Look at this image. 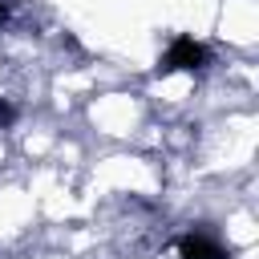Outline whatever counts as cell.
Masks as SVG:
<instances>
[{
  "instance_id": "3",
  "label": "cell",
  "mask_w": 259,
  "mask_h": 259,
  "mask_svg": "<svg viewBox=\"0 0 259 259\" xmlns=\"http://www.w3.org/2000/svg\"><path fill=\"white\" fill-rule=\"evenodd\" d=\"M12 117H16V113H12V105H8V101H0V125H8Z\"/></svg>"
},
{
  "instance_id": "4",
  "label": "cell",
  "mask_w": 259,
  "mask_h": 259,
  "mask_svg": "<svg viewBox=\"0 0 259 259\" xmlns=\"http://www.w3.org/2000/svg\"><path fill=\"white\" fill-rule=\"evenodd\" d=\"M4 16H8V8H4V0H0V24H4Z\"/></svg>"
},
{
  "instance_id": "1",
  "label": "cell",
  "mask_w": 259,
  "mask_h": 259,
  "mask_svg": "<svg viewBox=\"0 0 259 259\" xmlns=\"http://www.w3.org/2000/svg\"><path fill=\"white\" fill-rule=\"evenodd\" d=\"M206 45H198L194 36H174L166 57H162V69H202L206 65Z\"/></svg>"
},
{
  "instance_id": "2",
  "label": "cell",
  "mask_w": 259,
  "mask_h": 259,
  "mask_svg": "<svg viewBox=\"0 0 259 259\" xmlns=\"http://www.w3.org/2000/svg\"><path fill=\"white\" fill-rule=\"evenodd\" d=\"M178 259H231V251L219 239H210L206 231H194L178 243Z\"/></svg>"
}]
</instances>
